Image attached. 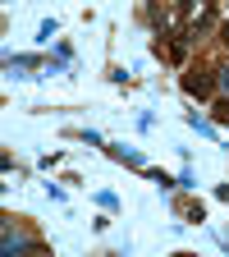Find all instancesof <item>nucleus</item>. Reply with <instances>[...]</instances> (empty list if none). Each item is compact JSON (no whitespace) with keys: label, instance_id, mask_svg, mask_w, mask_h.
I'll return each mask as SVG.
<instances>
[{"label":"nucleus","instance_id":"1","mask_svg":"<svg viewBox=\"0 0 229 257\" xmlns=\"http://www.w3.org/2000/svg\"><path fill=\"white\" fill-rule=\"evenodd\" d=\"M220 83H224V87H229V74H224V78H220Z\"/></svg>","mask_w":229,"mask_h":257}]
</instances>
